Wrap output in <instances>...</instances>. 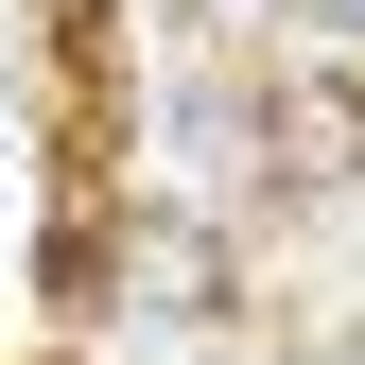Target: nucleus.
I'll return each instance as SVG.
<instances>
[{
    "mask_svg": "<svg viewBox=\"0 0 365 365\" xmlns=\"http://www.w3.org/2000/svg\"><path fill=\"white\" fill-rule=\"evenodd\" d=\"M279 174H296V192L365 174V87H331V70H313V87H279Z\"/></svg>",
    "mask_w": 365,
    "mask_h": 365,
    "instance_id": "1",
    "label": "nucleus"
},
{
    "mask_svg": "<svg viewBox=\"0 0 365 365\" xmlns=\"http://www.w3.org/2000/svg\"><path fill=\"white\" fill-rule=\"evenodd\" d=\"M122 279H140L157 313H192V296H209V244H192V226H140V244H122Z\"/></svg>",
    "mask_w": 365,
    "mask_h": 365,
    "instance_id": "2",
    "label": "nucleus"
}]
</instances>
